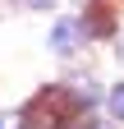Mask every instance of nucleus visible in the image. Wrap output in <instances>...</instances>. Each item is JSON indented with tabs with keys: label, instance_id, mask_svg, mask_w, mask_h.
<instances>
[{
	"label": "nucleus",
	"instance_id": "obj_1",
	"mask_svg": "<svg viewBox=\"0 0 124 129\" xmlns=\"http://www.w3.org/2000/svg\"><path fill=\"white\" fill-rule=\"evenodd\" d=\"M19 129H65V92H41L28 102Z\"/></svg>",
	"mask_w": 124,
	"mask_h": 129
},
{
	"label": "nucleus",
	"instance_id": "obj_2",
	"mask_svg": "<svg viewBox=\"0 0 124 129\" xmlns=\"http://www.w3.org/2000/svg\"><path fill=\"white\" fill-rule=\"evenodd\" d=\"M78 28H83V23H74V19H60V23H55V32H51V46H55V51H69V46L78 42Z\"/></svg>",
	"mask_w": 124,
	"mask_h": 129
},
{
	"label": "nucleus",
	"instance_id": "obj_3",
	"mask_svg": "<svg viewBox=\"0 0 124 129\" xmlns=\"http://www.w3.org/2000/svg\"><path fill=\"white\" fill-rule=\"evenodd\" d=\"M110 111H115V120H124V83L110 92Z\"/></svg>",
	"mask_w": 124,
	"mask_h": 129
},
{
	"label": "nucleus",
	"instance_id": "obj_4",
	"mask_svg": "<svg viewBox=\"0 0 124 129\" xmlns=\"http://www.w3.org/2000/svg\"><path fill=\"white\" fill-rule=\"evenodd\" d=\"M65 129H101V124H92V120L83 124V120H78V124H65Z\"/></svg>",
	"mask_w": 124,
	"mask_h": 129
},
{
	"label": "nucleus",
	"instance_id": "obj_5",
	"mask_svg": "<svg viewBox=\"0 0 124 129\" xmlns=\"http://www.w3.org/2000/svg\"><path fill=\"white\" fill-rule=\"evenodd\" d=\"M23 5H51V0H23Z\"/></svg>",
	"mask_w": 124,
	"mask_h": 129
},
{
	"label": "nucleus",
	"instance_id": "obj_6",
	"mask_svg": "<svg viewBox=\"0 0 124 129\" xmlns=\"http://www.w3.org/2000/svg\"><path fill=\"white\" fill-rule=\"evenodd\" d=\"M0 129H5V124H0Z\"/></svg>",
	"mask_w": 124,
	"mask_h": 129
}]
</instances>
